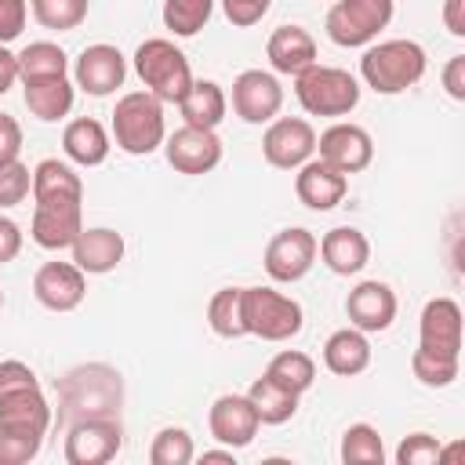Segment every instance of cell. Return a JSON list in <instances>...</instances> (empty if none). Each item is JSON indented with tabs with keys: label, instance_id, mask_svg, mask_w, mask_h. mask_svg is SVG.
Returning a JSON list of instances; mask_svg holds the SVG:
<instances>
[{
	"label": "cell",
	"instance_id": "obj_1",
	"mask_svg": "<svg viewBox=\"0 0 465 465\" xmlns=\"http://www.w3.org/2000/svg\"><path fill=\"white\" fill-rule=\"evenodd\" d=\"M62 411L58 421H76V418H116L120 411V374L105 363L76 367L62 378L58 385Z\"/></svg>",
	"mask_w": 465,
	"mask_h": 465
},
{
	"label": "cell",
	"instance_id": "obj_2",
	"mask_svg": "<svg viewBox=\"0 0 465 465\" xmlns=\"http://www.w3.org/2000/svg\"><path fill=\"white\" fill-rule=\"evenodd\" d=\"M425 47L414 40H381L363 51L360 58V76L371 91L378 94H400L414 87L425 76Z\"/></svg>",
	"mask_w": 465,
	"mask_h": 465
},
{
	"label": "cell",
	"instance_id": "obj_3",
	"mask_svg": "<svg viewBox=\"0 0 465 465\" xmlns=\"http://www.w3.org/2000/svg\"><path fill=\"white\" fill-rule=\"evenodd\" d=\"M113 138L116 149L127 156H149L163 145L167 124H163V102L149 91H131L113 109Z\"/></svg>",
	"mask_w": 465,
	"mask_h": 465
},
{
	"label": "cell",
	"instance_id": "obj_4",
	"mask_svg": "<svg viewBox=\"0 0 465 465\" xmlns=\"http://www.w3.org/2000/svg\"><path fill=\"white\" fill-rule=\"evenodd\" d=\"M294 98L309 116H349L360 105V80L349 69L312 62L294 76Z\"/></svg>",
	"mask_w": 465,
	"mask_h": 465
},
{
	"label": "cell",
	"instance_id": "obj_5",
	"mask_svg": "<svg viewBox=\"0 0 465 465\" xmlns=\"http://www.w3.org/2000/svg\"><path fill=\"white\" fill-rule=\"evenodd\" d=\"M134 73L138 80L145 84L149 94H156L160 102H182L185 91L193 87V69H189V58L163 36H153V40H142L138 51H134Z\"/></svg>",
	"mask_w": 465,
	"mask_h": 465
},
{
	"label": "cell",
	"instance_id": "obj_6",
	"mask_svg": "<svg viewBox=\"0 0 465 465\" xmlns=\"http://www.w3.org/2000/svg\"><path fill=\"white\" fill-rule=\"evenodd\" d=\"M240 312L247 334L262 341H287L302 331V305L272 287H240Z\"/></svg>",
	"mask_w": 465,
	"mask_h": 465
},
{
	"label": "cell",
	"instance_id": "obj_7",
	"mask_svg": "<svg viewBox=\"0 0 465 465\" xmlns=\"http://www.w3.org/2000/svg\"><path fill=\"white\" fill-rule=\"evenodd\" d=\"M392 0H334L323 29L338 47H367L392 22Z\"/></svg>",
	"mask_w": 465,
	"mask_h": 465
},
{
	"label": "cell",
	"instance_id": "obj_8",
	"mask_svg": "<svg viewBox=\"0 0 465 465\" xmlns=\"http://www.w3.org/2000/svg\"><path fill=\"white\" fill-rule=\"evenodd\" d=\"M124 443V429L116 418H76L65 432V461L69 465H105L116 458Z\"/></svg>",
	"mask_w": 465,
	"mask_h": 465
},
{
	"label": "cell",
	"instance_id": "obj_9",
	"mask_svg": "<svg viewBox=\"0 0 465 465\" xmlns=\"http://www.w3.org/2000/svg\"><path fill=\"white\" fill-rule=\"evenodd\" d=\"M316 153V131L302 116H280L269 120L262 134V156L280 171H298Z\"/></svg>",
	"mask_w": 465,
	"mask_h": 465
},
{
	"label": "cell",
	"instance_id": "obj_10",
	"mask_svg": "<svg viewBox=\"0 0 465 465\" xmlns=\"http://www.w3.org/2000/svg\"><path fill=\"white\" fill-rule=\"evenodd\" d=\"M316 262V236L302 225H291V229H280L269 243H265V254H262V265L269 272V280L276 283H294L302 280Z\"/></svg>",
	"mask_w": 465,
	"mask_h": 465
},
{
	"label": "cell",
	"instance_id": "obj_11",
	"mask_svg": "<svg viewBox=\"0 0 465 465\" xmlns=\"http://www.w3.org/2000/svg\"><path fill=\"white\" fill-rule=\"evenodd\" d=\"M283 105V87L265 69H243L232 80V113L243 124H269Z\"/></svg>",
	"mask_w": 465,
	"mask_h": 465
},
{
	"label": "cell",
	"instance_id": "obj_12",
	"mask_svg": "<svg viewBox=\"0 0 465 465\" xmlns=\"http://www.w3.org/2000/svg\"><path fill=\"white\" fill-rule=\"evenodd\" d=\"M163 153L178 174H207L222 163V138L214 131L182 124L174 134L163 138Z\"/></svg>",
	"mask_w": 465,
	"mask_h": 465
},
{
	"label": "cell",
	"instance_id": "obj_13",
	"mask_svg": "<svg viewBox=\"0 0 465 465\" xmlns=\"http://www.w3.org/2000/svg\"><path fill=\"white\" fill-rule=\"evenodd\" d=\"M316 153L320 160H327L334 171L341 174H360L371 167L374 160V142L360 124H331L320 138H316Z\"/></svg>",
	"mask_w": 465,
	"mask_h": 465
},
{
	"label": "cell",
	"instance_id": "obj_14",
	"mask_svg": "<svg viewBox=\"0 0 465 465\" xmlns=\"http://www.w3.org/2000/svg\"><path fill=\"white\" fill-rule=\"evenodd\" d=\"M33 294L51 312H73L87 294V272L76 262H44L33 276Z\"/></svg>",
	"mask_w": 465,
	"mask_h": 465
},
{
	"label": "cell",
	"instance_id": "obj_15",
	"mask_svg": "<svg viewBox=\"0 0 465 465\" xmlns=\"http://www.w3.org/2000/svg\"><path fill=\"white\" fill-rule=\"evenodd\" d=\"M124 76H127V62L120 54V47L113 44H91L80 51L76 65H73V80L84 94L91 98H105L113 94L116 87H124Z\"/></svg>",
	"mask_w": 465,
	"mask_h": 465
},
{
	"label": "cell",
	"instance_id": "obj_16",
	"mask_svg": "<svg viewBox=\"0 0 465 465\" xmlns=\"http://www.w3.org/2000/svg\"><path fill=\"white\" fill-rule=\"evenodd\" d=\"M258 425H262V421H258V414H254L247 392H243V396L225 392V396H218V400L211 403V411H207V429H211V436H214L222 447H232V450L247 447V443L258 436Z\"/></svg>",
	"mask_w": 465,
	"mask_h": 465
},
{
	"label": "cell",
	"instance_id": "obj_17",
	"mask_svg": "<svg viewBox=\"0 0 465 465\" xmlns=\"http://www.w3.org/2000/svg\"><path fill=\"white\" fill-rule=\"evenodd\" d=\"M345 312H349V323L363 334H378V331H389L392 320H396V294L389 283L381 280H363L349 291L345 298Z\"/></svg>",
	"mask_w": 465,
	"mask_h": 465
},
{
	"label": "cell",
	"instance_id": "obj_18",
	"mask_svg": "<svg viewBox=\"0 0 465 465\" xmlns=\"http://www.w3.org/2000/svg\"><path fill=\"white\" fill-rule=\"evenodd\" d=\"M294 193H298V200H302L309 211H331V207H338V203L345 200V193H349V174H341V171H334L327 160L312 156V160H305V163L298 167V174H294Z\"/></svg>",
	"mask_w": 465,
	"mask_h": 465
},
{
	"label": "cell",
	"instance_id": "obj_19",
	"mask_svg": "<svg viewBox=\"0 0 465 465\" xmlns=\"http://www.w3.org/2000/svg\"><path fill=\"white\" fill-rule=\"evenodd\" d=\"M80 229H84V207L80 203H36L33 207L29 236L44 251L73 247V240L80 236Z\"/></svg>",
	"mask_w": 465,
	"mask_h": 465
},
{
	"label": "cell",
	"instance_id": "obj_20",
	"mask_svg": "<svg viewBox=\"0 0 465 465\" xmlns=\"http://www.w3.org/2000/svg\"><path fill=\"white\" fill-rule=\"evenodd\" d=\"M418 345L432 352H461V309L454 298H429L418 320Z\"/></svg>",
	"mask_w": 465,
	"mask_h": 465
},
{
	"label": "cell",
	"instance_id": "obj_21",
	"mask_svg": "<svg viewBox=\"0 0 465 465\" xmlns=\"http://www.w3.org/2000/svg\"><path fill=\"white\" fill-rule=\"evenodd\" d=\"M316 254L334 276H356L371 262V240L352 225H338L316 240Z\"/></svg>",
	"mask_w": 465,
	"mask_h": 465
},
{
	"label": "cell",
	"instance_id": "obj_22",
	"mask_svg": "<svg viewBox=\"0 0 465 465\" xmlns=\"http://www.w3.org/2000/svg\"><path fill=\"white\" fill-rule=\"evenodd\" d=\"M73 262L87 272V276H102L113 272L124 262V236L116 229L94 225V229H80V236L73 240Z\"/></svg>",
	"mask_w": 465,
	"mask_h": 465
},
{
	"label": "cell",
	"instance_id": "obj_23",
	"mask_svg": "<svg viewBox=\"0 0 465 465\" xmlns=\"http://www.w3.org/2000/svg\"><path fill=\"white\" fill-rule=\"evenodd\" d=\"M265 54H269V65L276 73L298 76L302 69H309L316 62V40L302 25H280V29H272V36L265 44Z\"/></svg>",
	"mask_w": 465,
	"mask_h": 465
},
{
	"label": "cell",
	"instance_id": "obj_24",
	"mask_svg": "<svg viewBox=\"0 0 465 465\" xmlns=\"http://www.w3.org/2000/svg\"><path fill=\"white\" fill-rule=\"evenodd\" d=\"M0 429H18V432H36L44 436L51 429V403L44 400L40 385L36 389H18L0 396Z\"/></svg>",
	"mask_w": 465,
	"mask_h": 465
},
{
	"label": "cell",
	"instance_id": "obj_25",
	"mask_svg": "<svg viewBox=\"0 0 465 465\" xmlns=\"http://www.w3.org/2000/svg\"><path fill=\"white\" fill-rule=\"evenodd\" d=\"M323 367L338 378H356L371 367V341L356 327H341L323 341Z\"/></svg>",
	"mask_w": 465,
	"mask_h": 465
},
{
	"label": "cell",
	"instance_id": "obj_26",
	"mask_svg": "<svg viewBox=\"0 0 465 465\" xmlns=\"http://www.w3.org/2000/svg\"><path fill=\"white\" fill-rule=\"evenodd\" d=\"M33 200L36 203H84V182L69 163L47 156L33 167Z\"/></svg>",
	"mask_w": 465,
	"mask_h": 465
},
{
	"label": "cell",
	"instance_id": "obj_27",
	"mask_svg": "<svg viewBox=\"0 0 465 465\" xmlns=\"http://www.w3.org/2000/svg\"><path fill=\"white\" fill-rule=\"evenodd\" d=\"M62 149H65V156L73 160V163H80V167H98V163H105V156H109V131L98 124V120H91V116H76V120H69L65 124V131H62Z\"/></svg>",
	"mask_w": 465,
	"mask_h": 465
},
{
	"label": "cell",
	"instance_id": "obj_28",
	"mask_svg": "<svg viewBox=\"0 0 465 465\" xmlns=\"http://www.w3.org/2000/svg\"><path fill=\"white\" fill-rule=\"evenodd\" d=\"M22 98H25V109H29L36 120L54 124V120L69 116L76 91H73L69 76H40V80H25Z\"/></svg>",
	"mask_w": 465,
	"mask_h": 465
},
{
	"label": "cell",
	"instance_id": "obj_29",
	"mask_svg": "<svg viewBox=\"0 0 465 465\" xmlns=\"http://www.w3.org/2000/svg\"><path fill=\"white\" fill-rule=\"evenodd\" d=\"M178 109H182V116H185L189 127L214 131L225 120L229 98H225V91L214 80H193V87L185 91V98L178 102Z\"/></svg>",
	"mask_w": 465,
	"mask_h": 465
},
{
	"label": "cell",
	"instance_id": "obj_30",
	"mask_svg": "<svg viewBox=\"0 0 465 465\" xmlns=\"http://www.w3.org/2000/svg\"><path fill=\"white\" fill-rule=\"evenodd\" d=\"M247 400H251V407H254V414H258L262 425H283V421H291L298 414V396L287 392L283 385H276L265 374L251 381Z\"/></svg>",
	"mask_w": 465,
	"mask_h": 465
},
{
	"label": "cell",
	"instance_id": "obj_31",
	"mask_svg": "<svg viewBox=\"0 0 465 465\" xmlns=\"http://www.w3.org/2000/svg\"><path fill=\"white\" fill-rule=\"evenodd\" d=\"M69 54L51 40H33L18 51V80H40V76H65Z\"/></svg>",
	"mask_w": 465,
	"mask_h": 465
},
{
	"label": "cell",
	"instance_id": "obj_32",
	"mask_svg": "<svg viewBox=\"0 0 465 465\" xmlns=\"http://www.w3.org/2000/svg\"><path fill=\"white\" fill-rule=\"evenodd\" d=\"M265 378H272V381L283 385L287 392L302 396V392L312 389V381H316V363H312V356H305V352H298V349H283V352H276V356L269 360Z\"/></svg>",
	"mask_w": 465,
	"mask_h": 465
},
{
	"label": "cell",
	"instance_id": "obj_33",
	"mask_svg": "<svg viewBox=\"0 0 465 465\" xmlns=\"http://www.w3.org/2000/svg\"><path fill=\"white\" fill-rule=\"evenodd\" d=\"M341 461L345 465H381L385 461V443L374 425L356 421L341 432Z\"/></svg>",
	"mask_w": 465,
	"mask_h": 465
},
{
	"label": "cell",
	"instance_id": "obj_34",
	"mask_svg": "<svg viewBox=\"0 0 465 465\" xmlns=\"http://www.w3.org/2000/svg\"><path fill=\"white\" fill-rule=\"evenodd\" d=\"M207 323L218 338H243V312H240V287H222L207 302Z\"/></svg>",
	"mask_w": 465,
	"mask_h": 465
},
{
	"label": "cell",
	"instance_id": "obj_35",
	"mask_svg": "<svg viewBox=\"0 0 465 465\" xmlns=\"http://www.w3.org/2000/svg\"><path fill=\"white\" fill-rule=\"evenodd\" d=\"M214 0H163V25L174 36H196L211 22Z\"/></svg>",
	"mask_w": 465,
	"mask_h": 465
},
{
	"label": "cell",
	"instance_id": "obj_36",
	"mask_svg": "<svg viewBox=\"0 0 465 465\" xmlns=\"http://www.w3.org/2000/svg\"><path fill=\"white\" fill-rule=\"evenodd\" d=\"M411 371H414V378L421 381V385H429V389H447V385H454V378H458V356H450V352H432V349H414V356H411Z\"/></svg>",
	"mask_w": 465,
	"mask_h": 465
},
{
	"label": "cell",
	"instance_id": "obj_37",
	"mask_svg": "<svg viewBox=\"0 0 465 465\" xmlns=\"http://www.w3.org/2000/svg\"><path fill=\"white\" fill-rule=\"evenodd\" d=\"M33 7V18L44 25V29H54V33H69L76 29L84 18H87V0H29Z\"/></svg>",
	"mask_w": 465,
	"mask_h": 465
},
{
	"label": "cell",
	"instance_id": "obj_38",
	"mask_svg": "<svg viewBox=\"0 0 465 465\" xmlns=\"http://www.w3.org/2000/svg\"><path fill=\"white\" fill-rule=\"evenodd\" d=\"M193 454H196L193 450V436L185 429H178V425L160 429L153 436V443H149V461L153 465H189Z\"/></svg>",
	"mask_w": 465,
	"mask_h": 465
},
{
	"label": "cell",
	"instance_id": "obj_39",
	"mask_svg": "<svg viewBox=\"0 0 465 465\" xmlns=\"http://www.w3.org/2000/svg\"><path fill=\"white\" fill-rule=\"evenodd\" d=\"M33 193V171L22 160L0 163V207H15Z\"/></svg>",
	"mask_w": 465,
	"mask_h": 465
},
{
	"label": "cell",
	"instance_id": "obj_40",
	"mask_svg": "<svg viewBox=\"0 0 465 465\" xmlns=\"http://www.w3.org/2000/svg\"><path fill=\"white\" fill-rule=\"evenodd\" d=\"M44 436L36 432H18V429H0V465H25L40 454Z\"/></svg>",
	"mask_w": 465,
	"mask_h": 465
},
{
	"label": "cell",
	"instance_id": "obj_41",
	"mask_svg": "<svg viewBox=\"0 0 465 465\" xmlns=\"http://www.w3.org/2000/svg\"><path fill=\"white\" fill-rule=\"evenodd\" d=\"M396 461L400 465H432V461H440V440L429 436V432H411L400 443Z\"/></svg>",
	"mask_w": 465,
	"mask_h": 465
},
{
	"label": "cell",
	"instance_id": "obj_42",
	"mask_svg": "<svg viewBox=\"0 0 465 465\" xmlns=\"http://www.w3.org/2000/svg\"><path fill=\"white\" fill-rule=\"evenodd\" d=\"M222 11L236 29H247V25H258L265 18L269 0H222Z\"/></svg>",
	"mask_w": 465,
	"mask_h": 465
},
{
	"label": "cell",
	"instance_id": "obj_43",
	"mask_svg": "<svg viewBox=\"0 0 465 465\" xmlns=\"http://www.w3.org/2000/svg\"><path fill=\"white\" fill-rule=\"evenodd\" d=\"M36 385L40 381H36L29 363H22V360H4L0 363V396L4 392H18V389H36Z\"/></svg>",
	"mask_w": 465,
	"mask_h": 465
},
{
	"label": "cell",
	"instance_id": "obj_44",
	"mask_svg": "<svg viewBox=\"0 0 465 465\" xmlns=\"http://www.w3.org/2000/svg\"><path fill=\"white\" fill-rule=\"evenodd\" d=\"M29 18L25 0H0V44H11L15 36H22Z\"/></svg>",
	"mask_w": 465,
	"mask_h": 465
},
{
	"label": "cell",
	"instance_id": "obj_45",
	"mask_svg": "<svg viewBox=\"0 0 465 465\" xmlns=\"http://www.w3.org/2000/svg\"><path fill=\"white\" fill-rule=\"evenodd\" d=\"M18 153H22V127L11 113H0V163L18 160Z\"/></svg>",
	"mask_w": 465,
	"mask_h": 465
},
{
	"label": "cell",
	"instance_id": "obj_46",
	"mask_svg": "<svg viewBox=\"0 0 465 465\" xmlns=\"http://www.w3.org/2000/svg\"><path fill=\"white\" fill-rule=\"evenodd\" d=\"M18 251H22V229H18L11 218H4V214H0V265L15 262V258H18Z\"/></svg>",
	"mask_w": 465,
	"mask_h": 465
},
{
	"label": "cell",
	"instance_id": "obj_47",
	"mask_svg": "<svg viewBox=\"0 0 465 465\" xmlns=\"http://www.w3.org/2000/svg\"><path fill=\"white\" fill-rule=\"evenodd\" d=\"M443 87L454 102H465V54H454L443 69Z\"/></svg>",
	"mask_w": 465,
	"mask_h": 465
},
{
	"label": "cell",
	"instance_id": "obj_48",
	"mask_svg": "<svg viewBox=\"0 0 465 465\" xmlns=\"http://www.w3.org/2000/svg\"><path fill=\"white\" fill-rule=\"evenodd\" d=\"M443 25L450 36H465V0H443Z\"/></svg>",
	"mask_w": 465,
	"mask_h": 465
},
{
	"label": "cell",
	"instance_id": "obj_49",
	"mask_svg": "<svg viewBox=\"0 0 465 465\" xmlns=\"http://www.w3.org/2000/svg\"><path fill=\"white\" fill-rule=\"evenodd\" d=\"M15 80H18V54L0 44V94H7L15 87Z\"/></svg>",
	"mask_w": 465,
	"mask_h": 465
},
{
	"label": "cell",
	"instance_id": "obj_50",
	"mask_svg": "<svg viewBox=\"0 0 465 465\" xmlns=\"http://www.w3.org/2000/svg\"><path fill=\"white\" fill-rule=\"evenodd\" d=\"M203 461H232V447H225V450H203Z\"/></svg>",
	"mask_w": 465,
	"mask_h": 465
},
{
	"label": "cell",
	"instance_id": "obj_51",
	"mask_svg": "<svg viewBox=\"0 0 465 465\" xmlns=\"http://www.w3.org/2000/svg\"><path fill=\"white\" fill-rule=\"evenodd\" d=\"M0 309H4V291H0Z\"/></svg>",
	"mask_w": 465,
	"mask_h": 465
}]
</instances>
